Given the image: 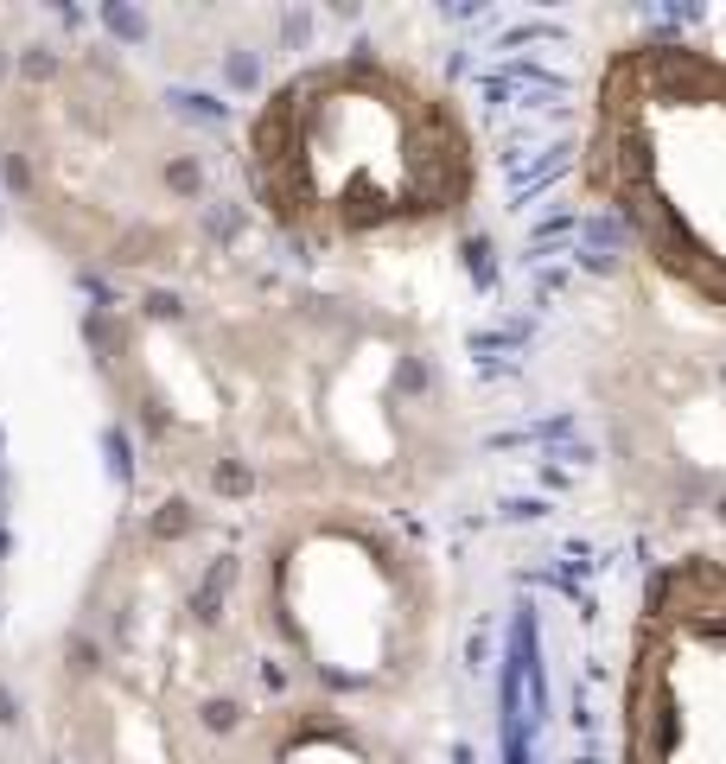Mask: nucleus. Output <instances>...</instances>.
I'll list each match as a JSON object with an SVG mask.
<instances>
[{
  "label": "nucleus",
  "instance_id": "1",
  "mask_svg": "<svg viewBox=\"0 0 726 764\" xmlns=\"http://www.w3.org/2000/svg\"><path fill=\"white\" fill-rule=\"evenodd\" d=\"M90 357L153 491L236 523L287 503L408 516L472 459L440 332L357 281L217 255L109 293Z\"/></svg>",
  "mask_w": 726,
  "mask_h": 764
},
{
  "label": "nucleus",
  "instance_id": "2",
  "mask_svg": "<svg viewBox=\"0 0 726 764\" xmlns=\"http://www.w3.org/2000/svg\"><path fill=\"white\" fill-rule=\"evenodd\" d=\"M274 688L242 523L153 491L109 535L58 650V764H236Z\"/></svg>",
  "mask_w": 726,
  "mask_h": 764
},
{
  "label": "nucleus",
  "instance_id": "3",
  "mask_svg": "<svg viewBox=\"0 0 726 764\" xmlns=\"http://www.w3.org/2000/svg\"><path fill=\"white\" fill-rule=\"evenodd\" d=\"M255 223L313 262H383L459 236L484 141L453 83L395 51H325L249 102L230 153Z\"/></svg>",
  "mask_w": 726,
  "mask_h": 764
},
{
  "label": "nucleus",
  "instance_id": "4",
  "mask_svg": "<svg viewBox=\"0 0 726 764\" xmlns=\"http://www.w3.org/2000/svg\"><path fill=\"white\" fill-rule=\"evenodd\" d=\"M0 185L45 249L115 293L217 262V141L109 45L32 51L7 71Z\"/></svg>",
  "mask_w": 726,
  "mask_h": 764
},
{
  "label": "nucleus",
  "instance_id": "5",
  "mask_svg": "<svg viewBox=\"0 0 726 764\" xmlns=\"http://www.w3.org/2000/svg\"><path fill=\"white\" fill-rule=\"evenodd\" d=\"M242 593L274 682L395 720L446 663L453 586L408 516L287 503L242 523Z\"/></svg>",
  "mask_w": 726,
  "mask_h": 764
},
{
  "label": "nucleus",
  "instance_id": "6",
  "mask_svg": "<svg viewBox=\"0 0 726 764\" xmlns=\"http://www.w3.org/2000/svg\"><path fill=\"white\" fill-rule=\"evenodd\" d=\"M580 191L669 300L726 325V58L676 32L593 64Z\"/></svg>",
  "mask_w": 726,
  "mask_h": 764
},
{
  "label": "nucleus",
  "instance_id": "7",
  "mask_svg": "<svg viewBox=\"0 0 726 764\" xmlns=\"http://www.w3.org/2000/svg\"><path fill=\"white\" fill-rule=\"evenodd\" d=\"M618 764H726V554L650 567L625 637Z\"/></svg>",
  "mask_w": 726,
  "mask_h": 764
},
{
  "label": "nucleus",
  "instance_id": "8",
  "mask_svg": "<svg viewBox=\"0 0 726 764\" xmlns=\"http://www.w3.org/2000/svg\"><path fill=\"white\" fill-rule=\"evenodd\" d=\"M236 764H421L395 720H370L313 694L274 688Z\"/></svg>",
  "mask_w": 726,
  "mask_h": 764
},
{
  "label": "nucleus",
  "instance_id": "9",
  "mask_svg": "<svg viewBox=\"0 0 726 764\" xmlns=\"http://www.w3.org/2000/svg\"><path fill=\"white\" fill-rule=\"evenodd\" d=\"M0 90H7V77H0Z\"/></svg>",
  "mask_w": 726,
  "mask_h": 764
}]
</instances>
